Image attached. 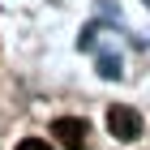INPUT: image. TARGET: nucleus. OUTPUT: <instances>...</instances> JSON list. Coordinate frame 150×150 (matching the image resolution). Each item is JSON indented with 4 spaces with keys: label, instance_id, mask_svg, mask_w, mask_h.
Listing matches in <instances>:
<instances>
[{
    "label": "nucleus",
    "instance_id": "2",
    "mask_svg": "<svg viewBox=\"0 0 150 150\" xmlns=\"http://www.w3.org/2000/svg\"><path fill=\"white\" fill-rule=\"evenodd\" d=\"M52 137H56L64 150H86V120H77V116H60L56 125H52Z\"/></svg>",
    "mask_w": 150,
    "mask_h": 150
},
{
    "label": "nucleus",
    "instance_id": "1",
    "mask_svg": "<svg viewBox=\"0 0 150 150\" xmlns=\"http://www.w3.org/2000/svg\"><path fill=\"white\" fill-rule=\"evenodd\" d=\"M107 129H112L116 142H137V137H142V116L133 112V107L116 103L112 112H107Z\"/></svg>",
    "mask_w": 150,
    "mask_h": 150
},
{
    "label": "nucleus",
    "instance_id": "3",
    "mask_svg": "<svg viewBox=\"0 0 150 150\" xmlns=\"http://www.w3.org/2000/svg\"><path fill=\"white\" fill-rule=\"evenodd\" d=\"M17 150H52V146L39 142V137H26V142H17Z\"/></svg>",
    "mask_w": 150,
    "mask_h": 150
}]
</instances>
